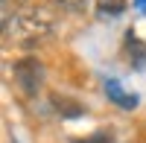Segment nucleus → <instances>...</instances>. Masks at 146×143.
Segmentation results:
<instances>
[{
  "instance_id": "4",
  "label": "nucleus",
  "mask_w": 146,
  "mask_h": 143,
  "mask_svg": "<svg viewBox=\"0 0 146 143\" xmlns=\"http://www.w3.org/2000/svg\"><path fill=\"white\" fill-rule=\"evenodd\" d=\"M126 58L135 70H143L146 67V44L137 38L135 32H126Z\"/></svg>"
},
{
  "instance_id": "10",
  "label": "nucleus",
  "mask_w": 146,
  "mask_h": 143,
  "mask_svg": "<svg viewBox=\"0 0 146 143\" xmlns=\"http://www.w3.org/2000/svg\"><path fill=\"white\" fill-rule=\"evenodd\" d=\"M135 9L137 12H146V0H135Z\"/></svg>"
},
{
  "instance_id": "1",
  "label": "nucleus",
  "mask_w": 146,
  "mask_h": 143,
  "mask_svg": "<svg viewBox=\"0 0 146 143\" xmlns=\"http://www.w3.org/2000/svg\"><path fill=\"white\" fill-rule=\"evenodd\" d=\"M58 21L47 6H23L3 18V41L18 47H35L56 32Z\"/></svg>"
},
{
  "instance_id": "9",
  "label": "nucleus",
  "mask_w": 146,
  "mask_h": 143,
  "mask_svg": "<svg viewBox=\"0 0 146 143\" xmlns=\"http://www.w3.org/2000/svg\"><path fill=\"white\" fill-rule=\"evenodd\" d=\"M15 3H21V0H15ZM9 6H12V0H3V18H6V15H9V12H12Z\"/></svg>"
},
{
  "instance_id": "5",
  "label": "nucleus",
  "mask_w": 146,
  "mask_h": 143,
  "mask_svg": "<svg viewBox=\"0 0 146 143\" xmlns=\"http://www.w3.org/2000/svg\"><path fill=\"white\" fill-rule=\"evenodd\" d=\"M129 6V0H96L94 3V12H96V18H102V21H111L117 15H123Z\"/></svg>"
},
{
  "instance_id": "3",
  "label": "nucleus",
  "mask_w": 146,
  "mask_h": 143,
  "mask_svg": "<svg viewBox=\"0 0 146 143\" xmlns=\"http://www.w3.org/2000/svg\"><path fill=\"white\" fill-rule=\"evenodd\" d=\"M105 97L111 99L117 108H123V111H135L137 105H140L137 93H135V91H126L117 79H105Z\"/></svg>"
},
{
  "instance_id": "6",
  "label": "nucleus",
  "mask_w": 146,
  "mask_h": 143,
  "mask_svg": "<svg viewBox=\"0 0 146 143\" xmlns=\"http://www.w3.org/2000/svg\"><path fill=\"white\" fill-rule=\"evenodd\" d=\"M53 105H56V111L62 117H79L82 114V105L73 102L70 97H62V93H53Z\"/></svg>"
},
{
  "instance_id": "2",
  "label": "nucleus",
  "mask_w": 146,
  "mask_h": 143,
  "mask_svg": "<svg viewBox=\"0 0 146 143\" xmlns=\"http://www.w3.org/2000/svg\"><path fill=\"white\" fill-rule=\"evenodd\" d=\"M12 79H15V88L23 93L27 99L38 97V91L44 88V64L35 56H23L12 64Z\"/></svg>"
},
{
  "instance_id": "8",
  "label": "nucleus",
  "mask_w": 146,
  "mask_h": 143,
  "mask_svg": "<svg viewBox=\"0 0 146 143\" xmlns=\"http://www.w3.org/2000/svg\"><path fill=\"white\" fill-rule=\"evenodd\" d=\"M108 140H111L108 132H96V134H91V137H82L79 143H108Z\"/></svg>"
},
{
  "instance_id": "7",
  "label": "nucleus",
  "mask_w": 146,
  "mask_h": 143,
  "mask_svg": "<svg viewBox=\"0 0 146 143\" xmlns=\"http://www.w3.org/2000/svg\"><path fill=\"white\" fill-rule=\"evenodd\" d=\"M53 3L62 9V12H76V15H79V12H85V9L91 6V0H53Z\"/></svg>"
}]
</instances>
